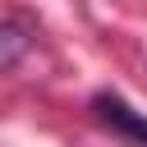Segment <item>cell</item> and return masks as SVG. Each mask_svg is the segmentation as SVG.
Listing matches in <instances>:
<instances>
[{"instance_id": "obj_1", "label": "cell", "mask_w": 147, "mask_h": 147, "mask_svg": "<svg viewBox=\"0 0 147 147\" xmlns=\"http://www.w3.org/2000/svg\"><path fill=\"white\" fill-rule=\"evenodd\" d=\"M92 115H96L110 133L129 138L133 147H147V115H142V110H133L119 92H96V96H92Z\"/></svg>"}]
</instances>
